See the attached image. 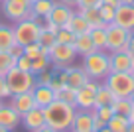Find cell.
<instances>
[{
	"instance_id": "obj_48",
	"label": "cell",
	"mask_w": 134,
	"mask_h": 132,
	"mask_svg": "<svg viewBox=\"0 0 134 132\" xmlns=\"http://www.w3.org/2000/svg\"><path fill=\"white\" fill-rule=\"evenodd\" d=\"M97 132H113V130H110L109 126H105V128H100V130H97Z\"/></svg>"
},
{
	"instance_id": "obj_7",
	"label": "cell",
	"mask_w": 134,
	"mask_h": 132,
	"mask_svg": "<svg viewBox=\"0 0 134 132\" xmlns=\"http://www.w3.org/2000/svg\"><path fill=\"white\" fill-rule=\"evenodd\" d=\"M77 53L73 43H55L49 50V63L53 65V71H61L65 67L73 65Z\"/></svg>"
},
{
	"instance_id": "obj_2",
	"label": "cell",
	"mask_w": 134,
	"mask_h": 132,
	"mask_svg": "<svg viewBox=\"0 0 134 132\" xmlns=\"http://www.w3.org/2000/svg\"><path fill=\"white\" fill-rule=\"evenodd\" d=\"M81 67L89 75V79L103 83L107 79V75L110 73V55L107 51H93V53L83 57V65Z\"/></svg>"
},
{
	"instance_id": "obj_39",
	"label": "cell",
	"mask_w": 134,
	"mask_h": 132,
	"mask_svg": "<svg viewBox=\"0 0 134 132\" xmlns=\"http://www.w3.org/2000/svg\"><path fill=\"white\" fill-rule=\"evenodd\" d=\"M10 99V89L6 85V79L0 77V101H8Z\"/></svg>"
},
{
	"instance_id": "obj_10",
	"label": "cell",
	"mask_w": 134,
	"mask_h": 132,
	"mask_svg": "<svg viewBox=\"0 0 134 132\" xmlns=\"http://www.w3.org/2000/svg\"><path fill=\"white\" fill-rule=\"evenodd\" d=\"M75 14V10H73V6H67V4H63V2H55L53 4V8H51V12L47 14L43 20H49V22H53L57 28H65L67 26V22L71 20V16Z\"/></svg>"
},
{
	"instance_id": "obj_16",
	"label": "cell",
	"mask_w": 134,
	"mask_h": 132,
	"mask_svg": "<svg viewBox=\"0 0 134 132\" xmlns=\"http://www.w3.org/2000/svg\"><path fill=\"white\" fill-rule=\"evenodd\" d=\"M20 118H22V116L18 114L10 104H2V107H0V126H2V128H6V130H14V128H18Z\"/></svg>"
},
{
	"instance_id": "obj_27",
	"label": "cell",
	"mask_w": 134,
	"mask_h": 132,
	"mask_svg": "<svg viewBox=\"0 0 134 132\" xmlns=\"http://www.w3.org/2000/svg\"><path fill=\"white\" fill-rule=\"evenodd\" d=\"M89 36H91L97 51H105V47H107V32H105V30H103V28H91Z\"/></svg>"
},
{
	"instance_id": "obj_41",
	"label": "cell",
	"mask_w": 134,
	"mask_h": 132,
	"mask_svg": "<svg viewBox=\"0 0 134 132\" xmlns=\"http://www.w3.org/2000/svg\"><path fill=\"white\" fill-rule=\"evenodd\" d=\"M91 112H93V111H91ZM93 126H95V132H97V130H100V128H105V126H107V122H105V120H100L99 116L93 112Z\"/></svg>"
},
{
	"instance_id": "obj_28",
	"label": "cell",
	"mask_w": 134,
	"mask_h": 132,
	"mask_svg": "<svg viewBox=\"0 0 134 132\" xmlns=\"http://www.w3.org/2000/svg\"><path fill=\"white\" fill-rule=\"evenodd\" d=\"M16 67V57L8 53V51H0V77H6L10 69Z\"/></svg>"
},
{
	"instance_id": "obj_20",
	"label": "cell",
	"mask_w": 134,
	"mask_h": 132,
	"mask_svg": "<svg viewBox=\"0 0 134 132\" xmlns=\"http://www.w3.org/2000/svg\"><path fill=\"white\" fill-rule=\"evenodd\" d=\"M113 111H114V114L132 120L134 118V97H130V99H116L113 103Z\"/></svg>"
},
{
	"instance_id": "obj_22",
	"label": "cell",
	"mask_w": 134,
	"mask_h": 132,
	"mask_svg": "<svg viewBox=\"0 0 134 132\" xmlns=\"http://www.w3.org/2000/svg\"><path fill=\"white\" fill-rule=\"evenodd\" d=\"M69 32H73L75 36H81V34H89L91 32V24H89L87 20H85L83 16H81L79 12H75L71 16V20L67 22V26H65Z\"/></svg>"
},
{
	"instance_id": "obj_15",
	"label": "cell",
	"mask_w": 134,
	"mask_h": 132,
	"mask_svg": "<svg viewBox=\"0 0 134 132\" xmlns=\"http://www.w3.org/2000/svg\"><path fill=\"white\" fill-rule=\"evenodd\" d=\"M65 73H67V85H71L73 89H81V87H85L89 81H91L83 67L69 65V67H65Z\"/></svg>"
},
{
	"instance_id": "obj_21",
	"label": "cell",
	"mask_w": 134,
	"mask_h": 132,
	"mask_svg": "<svg viewBox=\"0 0 134 132\" xmlns=\"http://www.w3.org/2000/svg\"><path fill=\"white\" fill-rule=\"evenodd\" d=\"M53 4H55V0H34L32 2V10H30V18L43 20V18L51 12Z\"/></svg>"
},
{
	"instance_id": "obj_9",
	"label": "cell",
	"mask_w": 134,
	"mask_h": 132,
	"mask_svg": "<svg viewBox=\"0 0 134 132\" xmlns=\"http://www.w3.org/2000/svg\"><path fill=\"white\" fill-rule=\"evenodd\" d=\"M100 83L99 81H89L85 87L77 89V97H75V107L77 108H83V111H93L95 107V93L99 89Z\"/></svg>"
},
{
	"instance_id": "obj_8",
	"label": "cell",
	"mask_w": 134,
	"mask_h": 132,
	"mask_svg": "<svg viewBox=\"0 0 134 132\" xmlns=\"http://www.w3.org/2000/svg\"><path fill=\"white\" fill-rule=\"evenodd\" d=\"M32 2L34 0H4V2H2V12L12 22L26 20V18H30Z\"/></svg>"
},
{
	"instance_id": "obj_43",
	"label": "cell",
	"mask_w": 134,
	"mask_h": 132,
	"mask_svg": "<svg viewBox=\"0 0 134 132\" xmlns=\"http://www.w3.org/2000/svg\"><path fill=\"white\" fill-rule=\"evenodd\" d=\"M36 132H57V130H55V128H51V126H47V124H46V126H42L40 130H36Z\"/></svg>"
},
{
	"instance_id": "obj_3",
	"label": "cell",
	"mask_w": 134,
	"mask_h": 132,
	"mask_svg": "<svg viewBox=\"0 0 134 132\" xmlns=\"http://www.w3.org/2000/svg\"><path fill=\"white\" fill-rule=\"evenodd\" d=\"M103 83L113 91V95L116 99H130V97H134V77H132V73L110 71Z\"/></svg>"
},
{
	"instance_id": "obj_1",
	"label": "cell",
	"mask_w": 134,
	"mask_h": 132,
	"mask_svg": "<svg viewBox=\"0 0 134 132\" xmlns=\"http://www.w3.org/2000/svg\"><path fill=\"white\" fill-rule=\"evenodd\" d=\"M77 108L69 103L63 101H53L47 107H43V116H46V124L51 128H55L57 132H69L71 122L75 118Z\"/></svg>"
},
{
	"instance_id": "obj_5",
	"label": "cell",
	"mask_w": 134,
	"mask_h": 132,
	"mask_svg": "<svg viewBox=\"0 0 134 132\" xmlns=\"http://www.w3.org/2000/svg\"><path fill=\"white\" fill-rule=\"evenodd\" d=\"M14 28V40L16 43H20L22 47L32 43V41H38L40 32H42V22L36 20V18H26V20L16 22Z\"/></svg>"
},
{
	"instance_id": "obj_33",
	"label": "cell",
	"mask_w": 134,
	"mask_h": 132,
	"mask_svg": "<svg viewBox=\"0 0 134 132\" xmlns=\"http://www.w3.org/2000/svg\"><path fill=\"white\" fill-rule=\"evenodd\" d=\"M93 112H95V114L99 116L100 120H105V122H109V120H110V116L114 114L113 104H107V107H95V108H93Z\"/></svg>"
},
{
	"instance_id": "obj_4",
	"label": "cell",
	"mask_w": 134,
	"mask_h": 132,
	"mask_svg": "<svg viewBox=\"0 0 134 132\" xmlns=\"http://www.w3.org/2000/svg\"><path fill=\"white\" fill-rule=\"evenodd\" d=\"M4 79H6V85H8V89H10V97L34 91V87H36V75H32L30 71H22V69H18V67L10 69Z\"/></svg>"
},
{
	"instance_id": "obj_50",
	"label": "cell",
	"mask_w": 134,
	"mask_h": 132,
	"mask_svg": "<svg viewBox=\"0 0 134 132\" xmlns=\"http://www.w3.org/2000/svg\"><path fill=\"white\" fill-rule=\"evenodd\" d=\"M0 132H12V130H6V128H2V126H0Z\"/></svg>"
},
{
	"instance_id": "obj_35",
	"label": "cell",
	"mask_w": 134,
	"mask_h": 132,
	"mask_svg": "<svg viewBox=\"0 0 134 132\" xmlns=\"http://www.w3.org/2000/svg\"><path fill=\"white\" fill-rule=\"evenodd\" d=\"M24 55H28L30 59L42 55V46H40L38 41H32V43H28V46H24Z\"/></svg>"
},
{
	"instance_id": "obj_32",
	"label": "cell",
	"mask_w": 134,
	"mask_h": 132,
	"mask_svg": "<svg viewBox=\"0 0 134 132\" xmlns=\"http://www.w3.org/2000/svg\"><path fill=\"white\" fill-rule=\"evenodd\" d=\"M55 41L57 43H73L75 41V34L69 32L67 28H59L57 34H55Z\"/></svg>"
},
{
	"instance_id": "obj_17",
	"label": "cell",
	"mask_w": 134,
	"mask_h": 132,
	"mask_svg": "<svg viewBox=\"0 0 134 132\" xmlns=\"http://www.w3.org/2000/svg\"><path fill=\"white\" fill-rule=\"evenodd\" d=\"M110 55V71H122V73H132V63H130L128 51H114Z\"/></svg>"
},
{
	"instance_id": "obj_38",
	"label": "cell",
	"mask_w": 134,
	"mask_h": 132,
	"mask_svg": "<svg viewBox=\"0 0 134 132\" xmlns=\"http://www.w3.org/2000/svg\"><path fill=\"white\" fill-rule=\"evenodd\" d=\"M16 67L22 71H30V67H32V59L28 57V55H20V57L16 59Z\"/></svg>"
},
{
	"instance_id": "obj_24",
	"label": "cell",
	"mask_w": 134,
	"mask_h": 132,
	"mask_svg": "<svg viewBox=\"0 0 134 132\" xmlns=\"http://www.w3.org/2000/svg\"><path fill=\"white\" fill-rule=\"evenodd\" d=\"M114 101H116V97L113 95V91H110L105 83H100L97 93H95V107H107V104H113Z\"/></svg>"
},
{
	"instance_id": "obj_6",
	"label": "cell",
	"mask_w": 134,
	"mask_h": 132,
	"mask_svg": "<svg viewBox=\"0 0 134 132\" xmlns=\"http://www.w3.org/2000/svg\"><path fill=\"white\" fill-rule=\"evenodd\" d=\"M107 53H114V51H128V40H130V32H126L124 28L113 24L107 26Z\"/></svg>"
},
{
	"instance_id": "obj_19",
	"label": "cell",
	"mask_w": 134,
	"mask_h": 132,
	"mask_svg": "<svg viewBox=\"0 0 134 132\" xmlns=\"http://www.w3.org/2000/svg\"><path fill=\"white\" fill-rule=\"evenodd\" d=\"M73 47H75V53L81 55V57H85V55L93 53L95 50V43H93L91 36L89 34H81V36H75V41H73Z\"/></svg>"
},
{
	"instance_id": "obj_40",
	"label": "cell",
	"mask_w": 134,
	"mask_h": 132,
	"mask_svg": "<svg viewBox=\"0 0 134 132\" xmlns=\"http://www.w3.org/2000/svg\"><path fill=\"white\" fill-rule=\"evenodd\" d=\"M8 53L12 55V57H16V59H18L20 55H24V47H22L20 43H14V46H12V47L8 50Z\"/></svg>"
},
{
	"instance_id": "obj_11",
	"label": "cell",
	"mask_w": 134,
	"mask_h": 132,
	"mask_svg": "<svg viewBox=\"0 0 134 132\" xmlns=\"http://www.w3.org/2000/svg\"><path fill=\"white\" fill-rule=\"evenodd\" d=\"M20 124H24L26 130L30 132H36L40 130L42 126H46V116H43V108L42 107H34L32 111L24 112L20 118Z\"/></svg>"
},
{
	"instance_id": "obj_13",
	"label": "cell",
	"mask_w": 134,
	"mask_h": 132,
	"mask_svg": "<svg viewBox=\"0 0 134 132\" xmlns=\"http://www.w3.org/2000/svg\"><path fill=\"white\" fill-rule=\"evenodd\" d=\"M69 132H95V126H93V112L91 111H83V108H77Z\"/></svg>"
},
{
	"instance_id": "obj_54",
	"label": "cell",
	"mask_w": 134,
	"mask_h": 132,
	"mask_svg": "<svg viewBox=\"0 0 134 132\" xmlns=\"http://www.w3.org/2000/svg\"><path fill=\"white\" fill-rule=\"evenodd\" d=\"M132 6H134V2H132Z\"/></svg>"
},
{
	"instance_id": "obj_42",
	"label": "cell",
	"mask_w": 134,
	"mask_h": 132,
	"mask_svg": "<svg viewBox=\"0 0 134 132\" xmlns=\"http://www.w3.org/2000/svg\"><path fill=\"white\" fill-rule=\"evenodd\" d=\"M103 4H107V6H110V8L116 10L118 6H120V0H103Z\"/></svg>"
},
{
	"instance_id": "obj_34",
	"label": "cell",
	"mask_w": 134,
	"mask_h": 132,
	"mask_svg": "<svg viewBox=\"0 0 134 132\" xmlns=\"http://www.w3.org/2000/svg\"><path fill=\"white\" fill-rule=\"evenodd\" d=\"M99 14H100V20L107 22V24L114 22V8H110V6H107V4L99 6Z\"/></svg>"
},
{
	"instance_id": "obj_23",
	"label": "cell",
	"mask_w": 134,
	"mask_h": 132,
	"mask_svg": "<svg viewBox=\"0 0 134 132\" xmlns=\"http://www.w3.org/2000/svg\"><path fill=\"white\" fill-rule=\"evenodd\" d=\"M77 12L85 18V20L91 24V28H103L107 30V22L100 20V14H99V8H77Z\"/></svg>"
},
{
	"instance_id": "obj_44",
	"label": "cell",
	"mask_w": 134,
	"mask_h": 132,
	"mask_svg": "<svg viewBox=\"0 0 134 132\" xmlns=\"http://www.w3.org/2000/svg\"><path fill=\"white\" fill-rule=\"evenodd\" d=\"M59 2H63V4H67V6H73V8L77 6V0H59Z\"/></svg>"
},
{
	"instance_id": "obj_12",
	"label": "cell",
	"mask_w": 134,
	"mask_h": 132,
	"mask_svg": "<svg viewBox=\"0 0 134 132\" xmlns=\"http://www.w3.org/2000/svg\"><path fill=\"white\" fill-rule=\"evenodd\" d=\"M114 24L124 28L126 32H134V6L132 4H120L114 10Z\"/></svg>"
},
{
	"instance_id": "obj_29",
	"label": "cell",
	"mask_w": 134,
	"mask_h": 132,
	"mask_svg": "<svg viewBox=\"0 0 134 132\" xmlns=\"http://www.w3.org/2000/svg\"><path fill=\"white\" fill-rule=\"evenodd\" d=\"M128 118H124V116H118V114H113L110 116V120L107 122V126L110 128L113 132H126L128 130Z\"/></svg>"
},
{
	"instance_id": "obj_26",
	"label": "cell",
	"mask_w": 134,
	"mask_h": 132,
	"mask_svg": "<svg viewBox=\"0 0 134 132\" xmlns=\"http://www.w3.org/2000/svg\"><path fill=\"white\" fill-rule=\"evenodd\" d=\"M75 97H77V89H73V87L67 85V83L59 91H55V101H63V103H69V104H73V107H75Z\"/></svg>"
},
{
	"instance_id": "obj_52",
	"label": "cell",
	"mask_w": 134,
	"mask_h": 132,
	"mask_svg": "<svg viewBox=\"0 0 134 132\" xmlns=\"http://www.w3.org/2000/svg\"><path fill=\"white\" fill-rule=\"evenodd\" d=\"M2 2H4V0H0V4H2Z\"/></svg>"
},
{
	"instance_id": "obj_47",
	"label": "cell",
	"mask_w": 134,
	"mask_h": 132,
	"mask_svg": "<svg viewBox=\"0 0 134 132\" xmlns=\"http://www.w3.org/2000/svg\"><path fill=\"white\" fill-rule=\"evenodd\" d=\"M126 132H134V118L128 122V130H126Z\"/></svg>"
},
{
	"instance_id": "obj_45",
	"label": "cell",
	"mask_w": 134,
	"mask_h": 132,
	"mask_svg": "<svg viewBox=\"0 0 134 132\" xmlns=\"http://www.w3.org/2000/svg\"><path fill=\"white\" fill-rule=\"evenodd\" d=\"M128 50H134V32L130 34V40H128Z\"/></svg>"
},
{
	"instance_id": "obj_31",
	"label": "cell",
	"mask_w": 134,
	"mask_h": 132,
	"mask_svg": "<svg viewBox=\"0 0 134 132\" xmlns=\"http://www.w3.org/2000/svg\"><path fill=\"white\" fill-rule=\"evenodd\" d=\"M38 43L42 47H53L57 41H55V34L49 32L47 28H43L42 26V32H40V37H38Z\"/></svg>"
},
{
	"instance_id": "obj_18",
	"label": "cell",
	"mask_w": 134,
	"mask_h": 132,
	"mask_svg": "<svg viewBox=\"0 0 134 132\" xmlns=\"http://www.w3.org/2000/svg\"><path fill=\"white\" fill-rule=\"evenodd\" d=\"M32 93H34V101H36V104L42 107V108L55 101V91L51 89L49 85H36Z\"/></svg>"
},
{
	"instance_id": "obj_37",
	"label": "cell",
	"mask_w": 134,
	"mask_h": 132,
	"mask_svg": "<svg viewBox=\"0 0 134 132\" xmlns=\"http://www.w3.org/2000/svg\"><path fill=\"white\" fill-rule=\"evenodd\" d=\"M103 6V0H77L75 8H99Z\"/></svg>"
},
{
	"instance_id": "obj_36",
	"label": "cell",
	"mask_w": 134,
	"mask_h": 132,
	"mask_svg": "<svg viewBox=\"0 0 134 132\" xmlns=\"http://www.w3.org/2000/svg\"><path fill=\"white\" fill-rule=\"evenodd\" d=\"M53 79V69H46L40 75H36V85H49Z\"/></svg>"
},
{
	"instance_id": "obj_49",
	"label": "cell",
	"mask_w": 134,
	"mask_h": 132,
	"mask_svg": "<svg viewBox=\"0 0 134 132\" xmlns=\"http://www.w3.org/2000/svg\"><path fill=\"white\" fill-rule=\"evenodd\" d=\"M134 0H120V4H132Z\"/></svg>"
},
{
	"instance_id": "obj_14",
	"label": "cell",
	"mask_w": 134,
	"mask_h": 132,
	"mask_svg": "<svg viewBox=\"0 0 134 132\" xmlns=\"http://www.w3.org/2000/svg\"><path fill=\"white\" fill-rule=\"evenodd\" d=\"M8 104L14 108V111L18 112V114H24V112L32 111L34 107H38L36 104V101H34V93L28 91V93H20V95H12L8 99Z\"/></svg>"
},
{
	"instance_id": "obj_30",
	"label": "cell",
	"mask_w": 134,
	"mask_h": 132,
	"mask_svg": "<svg viewBox=\"0 0 134 132\" xmlns=\"http://www.w3.org/2000/svg\"><path fill=\"white\" fill-rule=\"evenodd\" d=\"M49 57H46V55H38V57L32 59V67H30V73L32 75H40L42 71L49 69Z\"/></svg>"
},
{
	"instance_id": "obj_51",
	"label": "cell",
	"mask_w": 134,
	"mask_h": 132,
	"mask_svg": "<svg viewBox=\"0 0 134 132\" xmlns=\"http://www.w3.org/2000/svg\"><path fill=\"white\" fill-rule=\"evenodd\" d=\"M132 77H134V69H132Z\"/></svg>"
},
{
	"instance_id": "obj_25",
	"label": "cell",
	"mask_w": 134,
	"mask_h": 132,
	"mask_svg": "<svg viewBox=\"0 0 134 132\" xmlns=\"http://www.w3.org/2000/svg\"><path fill=\"white\" fill-rule=\"evenodd\" d=\"M14 43H16V40H14V28L0 24V51H8Z\"/></svg>"
},
{
	"instance_id": "obj_53",
	"label": "cell",
	"mask_w": 134,
	"mask_h": 132,
	"mask_svg": "<svg viewBox=\"0 0 134 132\" xmlns=\"http://www.w3.org/2000/svg\"><path fill=\"white\" fill-rule=\"evenodd\" d=\"M0 107H2V101H0Z\"/></svg>"
},
{
	"instance_id": "obj_46",
	"label": "cell",
	"mask_w": 134,
	"mask_h": 132,
	"mask_svg": "<svg viewBox=\"0 0 134 132\" xmlns=\"http://www.w3.org/2000/svg\"><path fill=\"white\" fill-rule=\"evenodd\" d=\"M128 57H130V63H132V69H134V50H128Z\"/></svg>"
}]
</instances>
